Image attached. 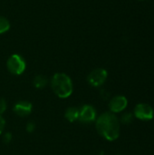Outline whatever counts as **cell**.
Returning <instances> with one entry per match:
<instances>
[{
	"mask_svg": "<svg viewBox=\"0 0 154 155\" xmlns=\"http://www.w3.org/2000/svg\"><path fill=\"white\" fill-rule=\"evenodd\" d=\"M121 121H122L123 124H130V123L133 121V116H132L131 114H124L122 116Z\"/></svg>",
	"mask_w": 154,
	"mask_h": 155,
	"instance_id": "12",
	"label": "cell"
},
{
	"mask_svg": "<svg viewBox=\"0 0 154 155\" xmlns=\"http://www.w3.org/2000/svg\"><path fill=\"white\" fill-rule=\"evenodd\" d=\"M128 104V101L123 95H117L113 97L109 104V107L112 113H120L123 112Z\"/></svg>",
	"mask_w": 154,
	"mask_h": 155,
	"instance_id": "7",
	"label": "cell"
},
{
	"mask_svg": "<svg viewBox=\"0 0 154 155\" xmlns=\"http://www.w3.org/2000/svg\"><path fill=\"white\" fill-rule=\"evenodd\" d=\"M107 76H108V74L105 69L97 68V69L93 70L89 74L87 77V81L90 85L93 87H99L105 83Z\"/></svg>",
	"mask_w": 154,
	"mask_h": 155,
	"instance_id": "4",
	"label": "cell"
},
{
	"mask_svg": "<svg viewBox=\"0 0 154 155\" xmlns=\"http://www.w3.org/2000/svg\"><path fill=\"white\" fill-rule=\"evenodd\" d=\"M32 104L27 101H20L16 103L14 106V112L16 115L20 117L28 116L32 113Z\"/></svg>",
	"mask_w": 154,
	"mask_h": 155,
	"instance_id": "8",
	"label": "cell"
},
{
	"mask_svg": "<svg viewBox=\"0 0 154 155\" xmlns=\"http://www.w3.org/2000/svg\"><path fill=\"white\" fill-rule=\"evenodd\" d=\"M134 115L142 121H151L154 117L152 107L147 104H138L134 108Z\"/></svg>",
	"mask_w": 154,
	"mask_h": 155,
	"instance_id": "5",
	"label": "cell"
},
{
	"mask_svg": "<svg viewBox=\"0 0 154 155\" xmlns=\"http://www.w3.org/2000/svg\"><path fill=\"white\" fill-rule=\"evenodd\" d=\"M5 121L2 117V115H0V134L3 133V131L5 129Z\"/></svg>",
	"mask_w": 154,
	"mask_h": 155,
	"instance_id": "16",
	"label": "cell"
},
{
	"mask_svg": "<svg viewBox=\"0 0 154 155\" xmlns=\"http://www.w3.org/2000/svg\"><path fill=\"white\" fill-rule=\"evenodd\" d=\"M6 67L12 74L20 75L25 72L26 68V64L25 59L20 54H14L10 55V57L7 59Z\"/></svg>",
	"mask_w": 154,
	"mask_h": 155,
	"instance_id": "3",
	"label": "cell"
},
{
	"mask_svg": "<svg viewBox=\"0 0 154 155\" xmlns=\"http://www.w3.org/2000/svg\"><path fill=\"white\" fill-rule=\"evenodd\" d=\"M48 81H47V78L42 74H39V75H36L34 78V81H33V84H34V86L37 89H42L44 88L46 84H47Z\"/></svg>",
	"mask_w": 154,
	"mask_h": 155,
	"instance_id": "10",
	"label": "cell"
},
{
	"mask_svg": "<svg viewBox=\"0 0 154 155\" xmlns=\"http://www.w3.org/2000/svg\"><path fill=\"white\" fill-rule=\"evenodd\" d=\"M3 140L5 143H9L12 141V134L10 133H6L3 137Z\"/></svg>",
	"mask_w": 154,
	"mask_h": 155,
	"instance_id": "14",
	"label": "cell"
},
{
	"mask_svg": "<svg viewBox=\"0 0 154 155\" xmlns=\"http://www.w3.org/2000/svg\"><path fill=\"white\" fill-rule=\"evenodd\" d=\"M51 87L53 92L59 98L69 97L74 90V85L71 78L63 73H57L54 74L51 79Z\"/></svg>",
	"mask_w": 154,
	"mask_h": 155,
	"instance_id": "2",
	"label": "cell"
},
{
	"mask_svg": "<svg viewBox=\"0 0 154 155\" xmlns=\"http://www.w3.org/2000/svg\"><path fill=\"white\" fill-rule=\"evenodd\" d=\"M79 121L84 124H90L96 119V111L95 109L89 104H84L79 109Z\"/></svg>",
	"mask_w": 154,
	"mask_h": 155,
	"instance_id": "6",
	"label": "cell"
},
{
	"mask_svg": "<svg viewBox=\"0 0 154 155\" xmlns=\"http://www.w3.org/2000/svg\"><path fill=\"white\" fill-rule=\"evenodd\" d=\"M6 110V102L5 99L0 98V115H2Z\"/></svg>",
	"mask_w": 154,
	"mask_h": 155,
	"instance_id": "13",
	"label": "cell"
},
{
	"mask_svg": "<svg viewBox=\"0 0 154 155\" xmlns=\"http://www.w3.org/2000/svg\"><path fill=\"white\" fill-rule=\"evenodd\" d=\"M10 29V23L7 18L0 16V35L6 33Z\"/></svg>",
	"mask_w": 154,
	"mask_h": 155,
	"instance_id": "11",
	"label": "cell"
},
{
	"mask_svg": "<svg viewBox=\"0 0 154 155\" xmlns=\"http://www.w3.org/2000/svg\"><path fill=\"white\" fill-rule=\"evenodd\" d=\"M79 114H80V111H79L78 108H76V107H69L65 111L64 117L70 123H74V122L79 120Z\"/></svg>",
	"mask_w": 154,
	"mask_h": 155,
	"instance_id": "9",
	"label": "cell"
},
{
	"mask_svg": "<svg viewBox=\"0 0 154 155\" xmlns=\"http://www.w3.org/2000/svg\"><path fill=\"white\" fill-rule=\"evenodd\" d=\"M98 134L108 141H115L120 135V122L112 112H106L96 120Z\"/></svg>",
	"mask_w": 154,
	"mask_h": 155,
	"instance_id": "1",
	"label": "cell"
},
{
	"mask_svg": "<svg viewBox=\"0 0 154 155\" xmlns=\"http://www.w3.org/2000/svg\"><path fill=\"white\" fill-rule=\"evenodd\" d=\"M34 129H35V125H34V123L30 122V123L27 124V125H26V131L28 133H33L34 131Z\"/></svg>",
	"mask_w": 154,
	"mask_h": 155,
	"instance_id": "15",
	"label": "cell"
}]
</instances>
